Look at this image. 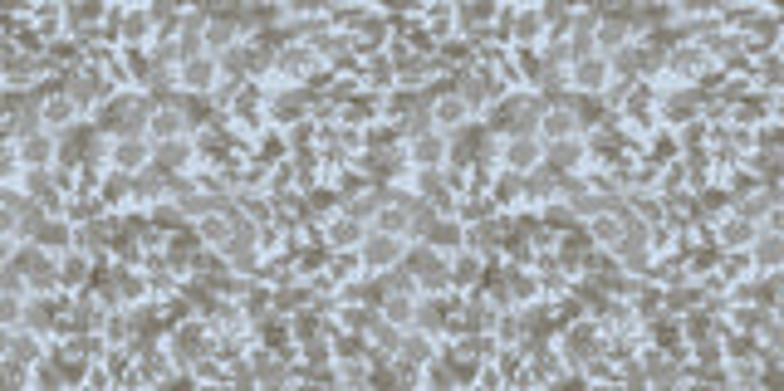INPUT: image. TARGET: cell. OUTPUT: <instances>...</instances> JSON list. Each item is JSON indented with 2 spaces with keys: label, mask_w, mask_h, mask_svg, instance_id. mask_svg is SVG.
Wrapping results in <instances>:
<instances>
[{
  "label": "cell",
  "mask_w": 784,
  "mask_h": 391,
  "mask_svg": "<svg viewBox=\"0 0 784 391\" xmlns=\"http://www.w3.org/2000/svg\"><path fill=\"white\" fill-rule=\"evenodd\" d=\"M412 245L417 240L412 235H383V230H368V235L358 240V264H363V274H388L397 270L407 255H412Z\"/></svg>",
  "instance_id": "obj_1"
},
{
  "label": "cell",
  "mask_w": 784,
  "mask_h": 391,
  "mask_svg": "<svg viewBox=\"0 0 784 391\" xmlns=\"http://www.w3.org/2000/svg\"><path fill=\"white\" fill-rule=\"evenodd\" d=\"M157 34H163V20H157L153 6H123V15H118V50L147 54L157 44Z\"/></svg>",
  "instance_id": "obj_2"
},
{
  "label": "cell",
  "mask_w": 784,
  "mask_h": 391,
  "mask_svg": "<svg viewBox=\"0 0 784 391\" xmlns=\"http://www.w3.org/2000/svg\"><path fill=\"white\" fill-rule=\"evenodd\" d=\"M64 137L70 133H35V137H25V142H15V147H6V162H20V167H30V171H54V162H60V152H64Z\"/></svg>",
  "instance_id": "obj_3"
},
{
  "label": "cell",
  "mask_w": 784,
  "mask_h": 391,
  "mask_svg": "<svg viewBox=\"0 0 784 391\" xmlns=\"http://www.w3.org/2000/svg\"><path fill=\"white\" fill-rule=\"evenodd\" d=\"M431 94V128L437 133H447V137H457L466 128H475L471 123V108L461 103V94L451 84H441V88H427Z\"/></svg>",
  "instance_id": "obj_4"
},
{
  "label": "cell",
  "mask_w": 784,
  "mask_h": 391,
  "mask_svg": "<svg viewBox=\"0 0 784 391\" xmlns=\"http://www.w3.org/2000/svg\"><path fill=\"white\" fill-rule=\"evenodd\" d=\"M613 84V64L604 54H588V60H578L569 68V84H564V94L574 98H604V88Z\"/></svg>",
  "instance_id": "obj_5"
},
{
  "label": "cell",
  "mask_w": 784,
  "mask_h": 391,
  "mask_svg": "<svg viewBox=\"0 0 784 391\" xmlns=\"http://www.w3.org/2000/svg\"><path fill=\"white\" fill-rule=\"evenodd\" d=\"M451 157V137L447 133H427V137H412L403 142V167H417V171H441Z\"/></svg>",
  "instance_id": "obj_6"
},
{
  "label": "cell",
  "mask_w": 784,
  "mask_h": 391,
  "mask_svg": "<svg viewBox=\"0 0 784 391\" xmlns=\"http://www.w3.org/2000/svg\"><path fill=\"white\" fill-rule=\"evenodd\" d=\"M153 167V142L147 137H113V152L98 177H108V171H128V177H138V171Z\"/></svg>",
  "instance_id": "obj_7"
},
{
  "label": "cell",
  "mask_w": 784,
  "mask_h": 391,
  "mask_svg": "<svg viewBox=\"0 0 784 391\" xmlns=\"http://www.w3.org/2000/svg\"><path fill=\"white\" fill-rule=\"evenodd\" d=\"M216 84H221V60H211V54L181 64V74H177V94L181 98H211Z\"/></svg>",
  "instance_id": "obj_8"
},
{
  "label": "cell",
  "mask_w": 784,
  "mask_h": 391,
  "mask_svg": "<svg viewBox=\"0 0 784 391\" xmlns=\"http://www.w3.org/2000/svg\"><path fill=\"white\" fill-rule=\"evenodd\" d=\"M745 260L755 274H784V235H775V230H755V240L745 245Z\"/></svg>",
  "instance_id": "obj_9"
},
{
  "label": "cell",
  "mask_w": 784,
  "mask_h": 391,
  "mask_svg": "<svg viewBox=\"0 0 784 391\" xmlns=\"http://www.w3.org/2000/svg\"><path fill=\"white\" fill-rule=\"evenodd\" d=\"M544 167L560 171V177H584V167H588V142H584V137H569V142H550V147H544Z\"/></svg>",
  "instance_id": "obj_10"
},
{
  "label": "cell",
  "mask_w": 784,
  "mask_h": 391,
  "mask_svg": "<svg viewBox=\"0 0 784 391\" xmlns=\"http://www.w3.org/2000/svg\"><path fill=\"white\" fill-rule=\"evenodd\" d=\"M231 205H226V211H207V215H197V221H191V230H197L201 245H211V250L231 245Z\"/></svg>",
  "instance_id": "obj_11"
},
{
  "label": "cell",
  "mask_w": 784,
  "mask_h": 391,
  "mask_svg": "<svg viewBox=\"0 0 784 391\" xmlns=\"http://www.w3.org/2000/svg\"><path fill=\"white\" fill-rule=\"evenodd\" d=\"M623 211V205H618ZM618 211H598V215H588L584 221V235H588V245H598V250H618V240H623V221H618Z\"/></svg>",
  "instance_id": "obj_12"
},
{
  "label": "cell",
  "mask_w": 784,
  "mask_h": 391,
  "mask_svg": "<svg viewBox=\"0 0 784 391\" xmlns=\"http://www.w3.org/2000/svg\"><path fill=\"white\" fill-rule=\"evenodd\" d=\"M363 235H368V225H363V221H354V215H338V221H328L324 225V245L328 250H358V240Z\"/></svg>",
  "instance_id": "obj_13"
},
{
  "label": "cell",
  "mask_w": 784,
  "mask_h": 391,
  "mask_svg": "<svg viewBox=\"0 0 784 391\" xmlns=\"http://www.w3.org/2000/svg\"><path fill=\"white\" fill-rule=\"evenodd\" d=\"M378 308L393 318L397 328H412V318H417V294H393V289H383Z\"/></svg>",
  "instance_id": "obj_14"
},
{
  "label": "cell",
  "mask_w": 784,
  "mask_h": 391,
  "mask_svg": "<svg viewBox=\"0 0 784 391\" xmlns=\"http://www.w3.org/2000/svg\"><path fill=\"white\" fill-rule=\"evenodd\" d=\"M368 230H383V235H407V230H412V211H407V205H397V201H388L368 221Z\"/></svg>",
  "instance_id": "obj_15"
}]
</instances>
